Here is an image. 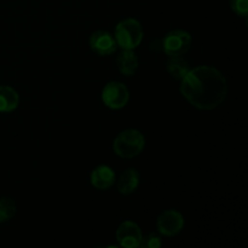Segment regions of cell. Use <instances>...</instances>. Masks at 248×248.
I'll return each instance as SVG.
<instances>
[{
  "mask_svg": "<svg viewBox=\"0 0 248 248\" xmlns=\"http://www.w3.org/2000/svg\"><path fill=\"white\" fill-rule=\"evenodd\" d=\"M145 145V138L142 133L135 128H128L116 136L113 143V149L118 156L124 159H131L143 152Z\"/></svg>",
  "mask_w": 248,
  "mask_h": 248,
  "instance_id": "obj_2",
  "label": "cell"
},
{
  "mask_svg": "<svg viewBox=\"0 0 248 248\" xmlns=\"http://www.w3.org/2000/svg\"><path fill=\"white\" fill-rule=\"evenodd\" d=\"M181 93L195 108L212 110L224 102L228 82L217 68L200 65L189 69L182 79Z\"/></svg>",
  "mask_w": 248,
  "mask_h": 248,
  "instance_id": "obj_1",
  "label": "cell"
},
{
  "mask_svg": "<svg viewBox=\"0 0 248 248\" xmlns=\"http://www.w3.org/2000/svg\"><path fill=\"white\" fill-rule=\"evenodd\" d=\"M140 186V173L135 169H128L121 174L118 183L119 193L123 195H130Z\"/></svg>",
  "mask_w": 248,
  "mask_h": 248,
  "instance_id": "obj_11",
  "label": "cell"
},
{
  "mask_svg": "<svg viewBox=\"0 0 248 248\" xmlns=\"http://www.w3.org/2000/svg\"><path fill=\"white\" fill-rule=\"evenodd\" d=\"M162 245L160 236L155 234H149L147 237H142L140 247L142 248H159Z\"/></svg>",
  "mask_w": 248,
  "mask_h": 248,
  "instance_id": "obj_16",
  "label": "cell"
},
{
  "mask_svg": "<svg viewBox=\"0 0 248 248\" xmlns=\"http://www.w3.org/2000/svg\"><path fill=\"white\" fill-rule=\"evenodd\" d=\"M19 96L11 86H0V113H11L18 107Z\"/></svg>",
  "mask_w": 248,
  "mask_h": 248,
  "instance_id": "obj_10",
  "label": "cell"
},
{
  "mask_svg": "<svg viewBox=\"0 0 248 248\" xmlns=\"http://www.w3.org/2000/svg\"><path fill=\"white\" fill-rule=\"evenodd\" d=\"M189 65L186 60L182 58V56L177 57H170V61L167 62V72L176 79L182 80L186 77V73L189 72Z\"/></svg>",
  "mask_w": 248,
  "mask_h": 248,
  "instance_id": "obj_13",
  "label": "cell"
},
{
  "mask_svg": "<svg viewBox=\"0 0 248 248\" xmlns=\"http://www.w3.org/2000/svg\"><path fill=\"white\" fill-rule=\"evenodd\" d=\"M90 47L99 56H108L115 52L116 41L110 33L106 31H97L90 38Z\"/></svg>",
  "mask_w": 248,
  "mask_h": 248,
  "instance_id": "obj_8",
  "label": "cell"
},
{
  "mask_svg": "<svg viewBox=\"0 0 248 248\" xmlns=\"http://www.w3.org/2000/svg\"><path fill=\"white\" fill-rule=\"evenodd\" d=\"M118 68L121 74L130 77L138 68V57L133 50H124L118 57Z\"/></svg>",
  "mask_w": 248,
  "mask_h": 248,
  "instance_id": "obj_12",
  "label": "cell"
},
{
  "mask_svg": "<svg viewBox=\"0 0 248 248\" xmlns=\"http://www.w3.org/2000/svg\"><path fill=\"white\" fill-rule=\"evenodd\" d=\"M191 35L186 31L176 29L165 35L162 48L169 57L183 56L190 48Z\"/></svg>",
  "mask_w": 248,
  "mask_h": 248,
  "instance_id": "obj_4",
  "label": "cell"
},
{
  "mask_svg": "<svg viewBox=\"0 0 248 248\" xmlns=\"http://www.w3.org/2000/svg\"><path fill=\"white\" fill-rule=\"evenodd\" d=\"M142 232L137 223L126 220L119 225L116 230V241L119 246L125 248H137L140 247L142 241Z\"/></svg>",
  "mask_w": 248,
  "mask_h": 248,
  "instance_id": "obj_7",
  "label": "cell"
},
{
  "mask_svg": "<svg viewBox=\"0 0 248 248\" xmlns=\"http://www.w3.org/2000/svg\"><path fill=\"white\" fill-rule=\"evenodd\" d=\"M16 202L10 198L0 199V223L7 222L16 215Z\"/></svg>",
  "mask_w": 248,
  "mask_h": 248,
  "instance_id": "obj_14",
  "label": "cell"
},
{
  "mask_svg": "<svg viewBox=\"0 0 248 248\" xmlns=\"http://www.w3.org/2000/svg\"><path fill=\"white\" fill-rule=\"evenodd\" d=\"M130 93L127 87L119 81H110L102 90V101L108 108L118 110L128 103Z\"/></svg>",
  "mask_w": 248,
  "mask_h": 248,
  "instance_id": "obj_5",
  "label": "cell"
},
{
  "mask_svg": "<svg viewBox=\"0 0 248 248\" xmlns=\"http://www.w3.org/2000/svg\"><path fill=\"white\" fill-rule=\"evenodd\" d=\"M90 182L92 186L99 190H107L115 183V173L113 170L107 165H101L96 167L91 172L90 176Z\"/></svg>",
  "mask_w": 248,
  "mask_h": 248,
  "instance_id": "obj_9",
  "label": "cell"
},
{
  "mask_svg": "<svg viewBox=\"0 0 248 248\" xmlns=\"http://www.w3.org/2000/svg\"><path fill=\"white\" fill-rule=\"evenodd\" d=\"M114 39L116 45L123 50H135L143 40L142 26L135 18L124 19L116 26Z\"/></svg>",
  "mask_w": 248,
  "mask_h": 248,
  "instance_id": "obj_3",
  "label": "cell"
},
{
  "mask_svg": "<svg viewBox=\"0 0 248 248\" xmlns=\"http://www.w3.org/2000/svg\"><path fill=\"white\" fill-rule=\"evenodd\" d=\"M230 7L237 16L247 17L248 0H230Z\"/></svg>",
  "mask_w": 248,
  "mask_h": 248,
  "instance_id": "obj_15",
  "label": "cell"
},
{
  "mask_svg": "<svg viewBox=\"0 0 248 248\" xmlns=\"http://www.w3.org/2000/svg\"><path fill=\"white\" fill-rule=\"evenodd\" d=\"M156 227L159 232L165 236H176L184 227V217L176 210H167L157 218Z\"/></svg>",
  "mask_w": 248,
  "mask_h": 248,
  "instance_id": "obj_6",
  "label": "cell"
}]
</instances>
